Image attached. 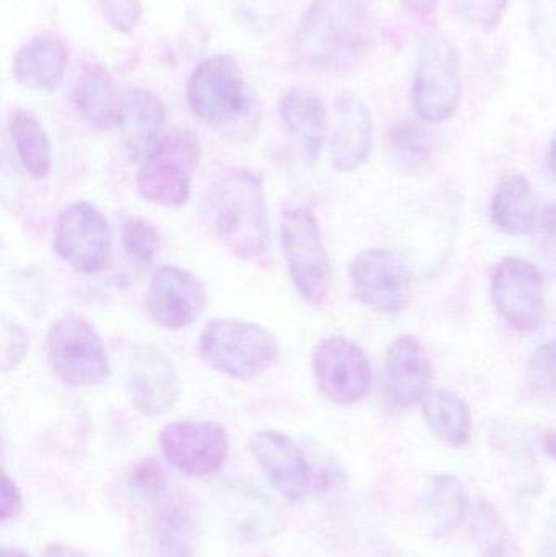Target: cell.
Here are the masks:
<instances>
[{
  "label": "cell",
  "mask_w": 556,
  "mask_h": 557,
  "mask_svg": "<svg viewBox=\"0 0 556 557\" xmlns=\"http://www.w3.org/2000/svg\"><path fill=\"white\" fill-rule=\"evenodd\" d=\"M391 153L394 162L408 173L420 172L431 162V143L418 124L401 121L391 131Z\"/></svg>",
  "instance_id": "28"
},
{
  "label": "cell",
  "mask_w": 556,
  "mask_h": 557,
  "mask_svg": "<svg viewBox=\"0 0 556 557\" xmlns=\"http://www.w3.org/2000/svg\"><path fill=\"white\" fill-rule=\"evenodd\" d=\"M493 224L511 237L534 231L539 221L538 195L526 176L512 173L496 186L492 201Z\"/></svg>",
  "instance_id": "23"
},
{
  "label": "cell",
  "mask_w": 556,
  "mask_h": 557,
  "mask_svg": "<svg viewBox=\"0 0 556 557\" xmlns=\"http://www.w3.org/2000/svg\"><path fill=\"white\" fill-rule=\"evenodd\" d=\"M281 247L297 294L312 307L322 305L330 294L332 267L319 222L310 209L296 206L284 212Z\"/></svg>",
  "instance_id": "7"
},
{
  "label": "cell",
  "mask_w": 556,
  "mask_h": 557,
  "mask_svg": "<svg viewBox=\"0 0 556 557\" xmlns=\"http://www.w3.org/2000/svg\"><path fill=\"white\" fill-rule=\"evenodd\" d=\"M423 416L430 431L449 447H466L472 437L469 406L450 389H431L423 401Z\"/></svg>",
  "instance_id": "24"
},
{
  "label": "cell",
  "mask_w": 556,
  "mask_h": 557,
  "mask_svg": "<svg viewBox=\"0 0 556 557\" xmlns=\"http://www.w3.org/2000/svg\"><path fill=\"white\" fill-rule=\"evenodd\" d=\"M351 284L365 307L384 317H395L410 305L411 273L394 251L368 248L356 255Z\"/></svg>",
  "instance_id": "9"
},
{
  "label": "cell",
  "mask_w": 556,
  "mask_h": 557,
  "mask_svg": "<svg viewBox=\"0 0 556 557\" xmlns=\"http://www.w3.org/2000/svg\"><path fill=\"white\" fill-rule=\"evenodd\" d=\"M374 144V123L368 104L356 97L345 95L335 108L330 156L339 172H355L368 162Z\"/></svg>",
  "instance_id": "19"
},
{
  "label": "cell",
  "mask_w": 556,
  "mask_h": 557,
  "mask_svg": "<svg viewBox=\"0 0 556 557\" xmlns=\"http://www.w3.org/2000/svg\"><path fill=\"white\" fill-rule=\"evenodd\" d=\"M69 48L61 36L39 33L16 52L13 77L16 84L36 94H54L64 81Z\"/></svg>",
  "instance_id": "20"
},
{
  "label": "cell",
  "mask_w": 556,
  "mask_h": 557,
  "mask_svg": "<svg viewBox=\"0 0 556 557\" xmlns=\"http://www.w3.org/2000/svg\"><path fill=\"white\" fill-rule=\"evenodd\" d=\"M534 231L539 270L556 278V202L544 209Z\"/></svg>",
  "instance_id": "33"
},
{
  "label": "cell",
  "mask_w": 556,
  "mask_h": 557,
  "mask_svg": "<svg viewBox=\"0 0 556 557\" xmlns=\"http://www.w3.org/2000/svg\"><path fill=\"white\" fill-rule=\"evenodd\" d=\"M123 245L136 263L149 264L159 251V231L144 219H129L123 227Z\"/></svg>",
  "instance_id": "29"
},
{
  "label": "cell",
  "mask_w": 556,
  "mask_h": 557,
  "mask_svg": "<svg viewBox=\"0 0 556 557\" xmlns=\"http://www.w3.org/2000/svg\"><path fill=\"white\" fill-rule=\"evenodd\" d=\"M199 354L215 372L248 382L276 366L281 347L277 337L261 324L221 318L202 330Z\"/></svg>",
  "instance_id": "4"
},
{
  "label": "cell",
  "mask_w": 556,
  "mask_h": 557,
  "mask_svg": "<svg viewBox=\"0 0 556 557\" xmlns=\"http://www.w3.org/2000/svg\"><path fill=\"white\" fill-rule=\"evenodd\" d=\"M129 487L136 496L147 503L160 499L166 491V473L159 461L152 458L137 461L127 474Z\"/></svg>",
  "instance_id": "31"
},
{
  "label": "cell",
  "mask_w": 556,
  "mask_h": 557,
  "mask_svg": "<svg viewBox=\"0 0 556 557\" xmlns=\"http://www.w3.org/2000/svg\"><path fill=\"white\" fill-rule=\"evenodd\" d=\"M104 22L120 33L134 32L143 18L139 0H94Z\"/></svg>",
  "instance_id": "34"
},
{
  "label": "cell",
  "mask_w": 556,
  "mask_h": 557,
  "mask_svg": "<svg viewBox=\"0 0 556 557\" xmlns=\"http://www.w3.org/2000/svg\"><path fill=\"white\" fill-rule=\"evenodd\" d=\"M199 522L188 507L173 506L157 520L153 530V557H196L199 548Z\"/></svg>",
  "instance_id": "27"
},
{
  "label": "cell",
  "mask_w": 556,
  "mask_h": 557,
  "mask_svg": "<svg viewBox=\"0 0 556 557\" xmlns=\"http://www.w3.org/2000/svg\"><path fill=\"white\" fill-rule=\"evenodd\" d=\"M186 100L202 123L231 131L257 124V100L231 55L205 59L189 75Z\"/></svg>",
  "instance_id": "3"
},
{
  "label": "cell",
  "mask_w": 556,
  "mask_h": 557,
  "mask_svg": "<svg viewBox=\"0 0 556 557\" xmlns=\"http://www.w3.org/2000/svg\"><path fill=\"white\" fill-rule=\"evenodd\" d=\"M126 389L134 408L147 418L172 411L182 393L172 360L150 344H137L131 350Z\"/></svg>",
  "instance_id": "14"
},
{
  "label": "cell",
  "mask_w": 556,
  "mask_h": 557,
  "mask_svg": "<svg viewBox=\"0 0 556 557\" xmlns=\"http://www.w3.org/2000/svg\"><path fill=\"white\" fill-rule=\"evenodd\" d=\"M41 557H85L78 549L72 548L69 545H62V543H52L48 545L42 552Z\"/></svg>",
  "instance_id": "40"
},
{
  "label": "cell",
  "mask_w": 556,
  "mask_h": 557,
  "mask_svg": "<svg viewBox=\"0 0 556 557\" xmlns=\"http://www.w3.org/2000/svg\"><path fill=\"white\" fill-rule=\"evenodd\" d=\"M51 369L69 386L101 385L110 376V357L100 334L81 317L55 321L48 333Z\"/></svg>",
  "instance_id": "8"
},
{
  "label": "cell",
  "mask_w": 556,
  "mask_h": 557,
  "mask_svg": "<svg viewBox=\"0 0 556 557\" xmlns=\"http://www.w3.org/2000/svg\"><path fill=\"white\" fill-rule=\"evenodd\" d=\"M542 552H544L545 557H556V500L547 520H545L544 533H542Z\"/></svg>",
  "instance_id": "38"
},
{
  "label": "cell",
  "mask_w": 556,
  "mask_h": 557,
  "mask_svg": "<svg viewBox=\"0 0 556 557\" xmlns=\"http://www.w3.org/2000/svg\"><path fill=\"white\" fill-rule=\"evenodd\" d=\"M312 366L319 392L335 405H356L371 389V362L365 350L348 337L323 339L316 347Z\"/></svg>",
  "instance_id": "11"
},
{
  "label": "cell",
  "mask_w": 556,
  "mask_h": 557,
  "mask_svg": "<svg viewBox=\"0 0 556 557\" xmlns=\"http://www.w3.org/2000/svg\"><path fill=\"white\" fill-rule=\"evenodd\" d=\"M160 448L170 465L189 476L218 473L231 454L224 425L206 419L170 422L160 434Z\"/></svg>",
  "instance_id": "10"
},
{
  "label": "cell",
  "mask_w": 556,
  "mask_h": 557,
  "mask_svg": "<svg viewBox=\"0 0 556 557\" xmlns=\"http://www.w3.org/2000/svg\"><path fill=\"white\" fill-rule=\"evenodd\" d=\"M440 3L441 0H401V5L415 15H430Z\"/></svg>",
  "instance_id": "39"
},
{
  "label": "cell",
  "mask_w": 556,
  "mask_h": 557,
  "mask_svg": "<svg viewBox=\"0 0 556 557\" xmlns=\"http://www.w3.org/2000/svg\"><path fill=\"white\" fill-rule=\"evenodd\" d=\"M542 445H544L545 454H547L552 460L556 461V429L548 431L547 434L544 435Z\"/></svg>",
  "instance_id": "41"
},
{
  "label": "cell",
  "mask_w": 556,
  "mask_h": 557,
  "mask_svg": "<svg viewBox=\"0 0 556 557\" xmlns=\"http://www.w3.org/2000/svg\"><path fill=\"white\" fill-rule=\"evenodd\" d=\"M72 100L77 113L91 126L98 129L118 126L121 97L113 77L103 65L88 64L82 69Z\"/></svg>",
  "instance_id": "22"
},
{
  "label": "cell",
  "mask_w": 556,
  "mask_h": 557,
  "mask_svg": "<svg viewBox=\"0 0 556 557\" xmlns=\"http://www.w3.org/2000/svg\"><path fill=\"white\" fill-rule=\"evenodd\" d=\"M146 305L153 323L165 330H182L201 317L206 288L189 271L163 267L150 278Z\"/></svg>",
  "instance_id": "16"
},
{
  "label": "cell",
  "mask_w": 556,
  "mask_h": 557,
  "mask_svg": "<svg viewBox=\"0 0 556 557\" xmlns=\"http://www.w3.org/2000/svg\"><path fill=\"white\" fill-rule=\"evenodd\" d=\"M54 250L78 273L95 274L103 270L111 250L107 218L90 202L67 206L55 224Z\"/></svg>",
  "instance_id": "12"
},
{
  "label": "cell",
  "mask_w": 556,
  "mask_h": 557,
  "mask_svg": "<svg viewBox=\"0 0 556 557\" xmlns=\"http://www.w3.org/2000/svg\"><path fill=\"white\" fill-rule=\"evenodd\" d=\"M424 509L433 520L436 536H446L462 525L470 500L466 487L454 474H437L424 493Z\"/></svg>",
  "instance_id": "25"
},
{
  "label": "cell",
  "mask_w": 556,
  "mask_h": 557,
  "mask_svg": "<svg viewBox=\"0 0 556 557\" xmlns=\"http://www.w3.org/2000/svg\"><path fill=\"white\" fill-rule=\"evenodd\" d=\"M462 98L460 55L454 42L441 33L421 38L413 74V107L420 120H449Z\"/></svg>",
  "instance_id": "6"
},
{
  "label": "cell",
  "mask_w": 556,
  "mask_h": 557,
  "mask_svg": "<svg viewBox=\"0 0 556 557\" xmlns=\"http://www.w3.org/2000/svg\"><path fill=\"white\" fill-rule=\"evenodd\" d=\"M2 557H29L25 549L18 548V546H12V548H3Z\"/></svg>",
  "instance_id": "43"
},
{
  "label": "cell",
  "mask_w": 556,
  "mask_h": 557,
  "mask_svg": "<svg viewBox=\"0 0 556 557\" xmlns=\"http://www.w3.org/2000/svg\"><path fill=\"white\" fill-rule=\"evenodd\" d=\"M165 103L149 88H127L121 95L118 127L131 160L146 159L165 133Z\"/></svg>",
  "instance_id": "18"
},
{
  "label": "cell",
  "mask_w": 556,
  "mask_h": 557,
  "mask_svg": "<svg viewBox=\"0 0 556 557\" xmlns=\"http://www.w3.org/2000/svg\"><path fill=\"white\" fill-rule=\"evenodd\" d=\"M250 451L271 486L293 504L306 500L312 486V468L299 445L280 431L251 435Z\"/></svg>",
  "instance_id": "15"
},
{
  "label": "cell",
  "mask_w": 556,
  "mask_h": 557,
  "mask_svg": "<svg viewBox=\"0 0 556 557\" xmlns=\"http://www.w3.org/2000/svg\"><path fill=\"white\" fill-rule=\"evenodd\" d=\"M528 383L532 392L556 398V339L542 344L528 363Z\"/></svg>",
  "instance_id": "30"
},
{
  "label": "cell",
  "mask_w": 556,
  "mask_h": 557,
  "mask_svg": "<svg viewBox=\"0 0 556 557\" xmlns=\"http://www.w3.org/2000/svg\"><path fill=\"white\" fill-rule=\"evenodd\" d=\"M477 533L482 545L483 557H508L511 543L505 525L489 504H482L477 517Z\"/></svg>",
  "instance_id": "32"
},
{
  "label": "cell",
  "mask_w": 556,
  "mask_h": 557,
  "mask_svg": "<svg viewBox=\"0 0 556 557\" xmlns=\"http://www.w3.org/2000/svg\"><path fill=\"white\" fill-rule=\"evenodd\" d=\"M28 349V333L20 324L5 321L2 326V350H0L3 372L15 370L25 360Z\"/></svg>",
  "instance_id": "36"
},
{
  "label": "cell",
  "mask_w": 556,
  "mask_h": 557,
  "mask_svg": "<svg viewBox=\"0 0 556 557\" xmlns=\"http://www.w3.org/2000/svg\"><path fill=\"white\" fill-rule=\"evenodd\" d=\"M374 39L371 0H312L294 36V54L316 71L356 67Z\"/></svg>",
  "instance_id": "1"
},
{
  "label": "cell",
  "mask_w": 556,
  "mask_h": 557,
  "mask_svg": "<svg viewBox=\"0 0 556 557\" xmlns=\"http://www.w3.org/2000/svg\"><path fill=\"white\" fill-rule=\"evenodd\" d=\"M548 163H551V173L554 176L556 183V131L551 143V157H548Z\"/></svg>",
  "instance_id": "42"
},
{
  "label": "cell",
  "mask_w": 556,
  "mask_h": 557,
  "mask_svg": "<svg viewBox=\"0 0 556 557\" xmlns=\"http://www.w3.org/2000/svg\"><path fill=\"white\" fill-rule=\"evenodd\" d=\"M202 218L234 257L257 261L270 248V219L263 182L247 169L222 172L206 189Z\"/></svg>",
  "instance_id": "2"
},
{
  "label": "cell",
  "mask_w": 556,
  "mask_h": 557,
  "mask_svg": "<svg viewBox=\"0 0 556 557\" xmlns=\"http://www.w3.org/2000/svg\"><path fill=\"white\" fill-rule=\"evenodd\" d=\"M433 366L423 344L413 334L397 337L385 356V383L392 401L397 406H413L431 392Z\"/></svg>",
  "instance_id": "17"
},
{
  "label": "cell",
  "mask_w": 556,
  "mask_h": 557,
  "mask_svg": "<svg viewBox=\"0 0 556 557\" xmlns=\"http://www.w3.org/2000/svg\"><path fill=\"white\" fill-rule=\"evenodd\" d=\"M281 121L309 162L322 153L329 129V114L319 94L309 88H291L280 101Z\"/></svg>",
  "instance_id": "21"
},
{
  "label": "cell",
  "mask_w": 556,
  "mask_h": 557,
  "mask_svg": "<svg viewBox=\"0 0 556 557\" xmlns=\"http://www.w3.org/2000/svg\"><path fill=\"white\" fill-rule=\"evenodd\" d=\"M506 7L508 0H460L464 18L485 33L499 28Z\"/></svg>",
  "instance_id": "35"
},
{
  "label": "cell",
  "mask_w": 556,
  "mask_h": 557,
  "mask_svg": "<svg viewBox=\"0 0 556 557\" xmlns=\"http://www.w3.org/2000/svg\"><path fill=\"white\" fill-rule=\"evenodd\" d=\"M16 156L32 178L41 180L51 170V144L41 121L26 110H16L9 121Z\"/></svg>",
  "instance_id": "26"
},
{
  "label": "cell",
  "mask_w": 556,
  "mask_h": 557,
  "mask_svg": "<svg viewBox=\"0 0 556 557\" xmlns=\"http://www.w3.org/2000/svg\"><path fill=\"white\" fill-rule=\"evenodd\" d=\"M201 159L198 137L188 129L165 131L137 173V193L152 205L178 208L191 195V176Z\"/></svg>",
  "instance_id": "5"
},
{
  "label": "cell",
  "mask_w": 556,
  "mask_h": 557,
  "mask_svg": "<svg viewBox=\"0 0 556 557\" xmlns=\"http://www.w3.org/2000/svg\"><path fill=\"white\" fill-rule=\"evenodd\" d=\"M492 300L506 323L521 333H534L544 313L542 271L521 258H505L493 271Z\"/></svg>",
  "instance_id": "13"
},
{
  "label": "cell",
  "mask_w": 556,
  "mask_h": 557,
  "mask_svg": "<svg viewBox=\"0 0 556 557\" xmlns=\"http://www.w3.org/2000/svg\"><path fill=\"white\" fill-rule=\"evenodd\" d=\"M23 510V496L15 481L3 471L0 487V519L2 522L16 519Z\"/></svg>",
  "instance_id": "37"
}]
</instances>
